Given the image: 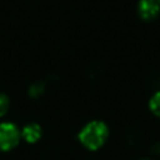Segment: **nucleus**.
Segmentation results:
<instances>
[{
    "mask_svg": "<svg viewBox=\"0 0 160 160\" xmlns=\"http://www.w3.org/2000/svg\"><path fill=\"white\" fill-rule=\"evenodd\" d=\"M158 1H159V4H160V0H158Z\"/></svg>",
    "mask_w": 160,
    "mask_h": 160,
    "instance_id": "8",
    "label": "nucleus"
},
{
    "mask_svg": "<svg viewBox=\"0 0 160 160\" xmlns=\"http://www.w3.org/2000/svg\"><path fill=\"white\" fill-rule=\"evenodd\" d=\"M109 136L108 125L100 120H92L88 122L79 132L80 142L89 150L100 149Z\"/></svg>",
    "mask_w": 160,
    "mask_h": 160,
    "instance_id": "1",
    "label": "nucleus"
},
{
    "mask_svg": "<svg viewBox=\"0 0 160 160\" xmlns=\"http://www.w3.org/2000/svg\"><path fill=\"white\" fill-rule=\"evenodd\" d=\"M21 136L28 142H36L41 138V128H40V125H38L35 122L25 125L22 128V130H21Z\"/></svg>",
    "mask_w": 160,
    "mask_h": 160,
    "instance_id": "4",
    "label": "nucleus"
},
{
    "mask_svg": "<svg viewBox=\"0 0 160 160\" xmlns=\"http://www.w3.org/2000/svg\"><path fill=\"white\" fill-rule=\"evenodd\" d=\"M141 160H149V159H141Z\"/></svg>",
    "mask_w": 160,
    "mask_h": 160,
    "instance_id": "7",
    "label": "nucleus"
},
{
    "mask_svg": "<svg viewBox=\"0 0 160 160\" xmlns=\"http://www.w3.org/2000/svg\"><path fill=\"white\" fill-rule=\"evenodd\" d=\"M149 108H150V110L154 115L160 116V90L156 91L151 96V99L149 101Z\"/></svg>",
    "mask_w": 160,
    "mask_h": 160,
    "instance_id": "5",
    "label": "nucleus"
},
{
    "mask_svg": "<svg viewBox=\"0 0 160 160\" xmlns=\"http://www.w3.org/2000/svg\"><path fill=\"white\" fill-rule=\"evenodd\" d=\"M21 131L12 122L0 124V151H9L14 149L20 141Z\"/></svg>",
    "mask_w": 160,
    "mask_h": 160,
    "instance_id": "2",
    "label": "nucleus"
},
{
    "mask_svg": "<svg viewBox=\"0 0 160 160\" xmlns=\"http://www.w3.org/2000/svg\"><path fill=\"white\" fill-rule=\"evenodd\" d=\"M160 12V4L158 0H140L138 6V14L139 16L145 20L150 21L154 20Z\"/></svg>",
    "mask_w": 160,
    "mask_h": 160,
    "instance_id": "3",
    "label": "nucleus"
},
{
    "mask_svg": "<svg viewBox=\"0 0 160 160\" xmlns=\"http://www.w3.org/2000/svg\"><path fill=\"white\" fill-rule=\"evenodd\" d=\"M9 99L6 95L4 94H0V116H4L6 114V111L9 110Z\"/></svg>",
    "mask_w": 160,
    "mask_h": 160,
    "instance_id": "6",
    "label": "nucleus"
}]
</instances>
